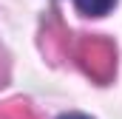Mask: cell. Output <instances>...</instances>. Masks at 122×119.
Returning <instances> with one entry per match:
<instances>
[{
	"label": "cell",
	"instance_id": "6da1fadb",
	"mask_svg": "<svg viewBox=\"0 0 122 119\" xmlns=\"http://www.w3.org/2000/svg\"><path fill=\"white\" fill-rule=\"evenodd\" d=\"M74 3L85 17H105L117 6V0H74Z\"/></svg>",
	"mask_w": 122,
	"mask_h": 119
},
{
	"label": "cell",
	"instance_id": "7a4b0ae2",
	"mask_svg": "<svg viewBox=\"0 0 122 119\" xmlns=\"http://www.w3.org/2000/svg\"><path fill=\"white\" fill-rule=\"evenodd\" d=\"M62 119H85V116H62Z\"/></svg>",
	"mask_w": 122,
	"mask_h": 119
}]
</instances>
